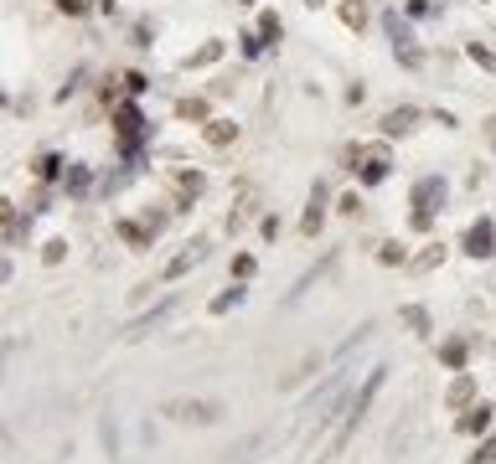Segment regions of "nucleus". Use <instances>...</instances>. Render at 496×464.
I'll use <instances>...</instances> for the list:
<instances>
[{"mask_svg":"<svg viewBox=\"0 0 496 464\" xmlns=\"http://www.w3.org/2000/svg\"><path fill=\"white\" fill-rule=\"evenodd\" d=\"M378 387H383V371H373V377H368V382L357 387V397H352V403H347V418H341V428H336V438H331V449H326V459H331V454H341V449L352 444V433H357V423H362V418H368V408H373V397H378Z\"/></svg>","mask_w":496,"mask_h":464,"instance_id":"nucleus-1","label":"nucleus"},{"mask_svg":"<svg viewBox=\"0 0 496 464\" xmlns=\"http://www.w3.org/2000/svg\"><path fill=\"white\" fill-rule=\"evenodd\" d=\"M166 413L176 418V423H218L223 408L218 403H197V397H181V403H166Z\"/></svg>","mask_w":496,"mask_h":464,"instance_id":"nucleus-2","label":"nucleus"},{"mask_svg":"<svg viewBox=\"0 0 496 464\" xmlns=\"http://www.w3.org/2000/svg\"><path fill=\"white\" fill-rule=\"evenodd\" d=\"M465 253L470 258H491L496 253V222H491V217H481V222L465 232Z\"/></svg>","mask_w":496,"mask_h":464,"instance_id":"nucleus-3","label":"nucleus"},{"mask_svg":"<svg viewBox=\"0 0 496 464\" xmlns=\"http://www.w3.org/2000/svg\"><path fill=\"white\" fill-rule=\"evenodd\" d=\"M320 217H326V181L310 186V207H305V217H300V232L315 237V232H320Z\"/></svg>","mask_w":496,"mask_h":464,"instance_id":"nucleus-4","label":"nucleus"},{"mask_svg":"<svg viewBox=\"0 0 496 464\" xmlns=\"http://www.w3.org/2000/svg\"><path fill=\"white\" fill-rule=\"evenodd\" d=\"M202 258H207V242H186V248H181L176 258H171V263H166V279H181L186 269H197V263H202Z\"/></svg>","mask_w":496,"mask_h":464,"instance_id":"nucleus-5","label":"nucleus"},{"mask_svg":"<svg viewBox=\"0 0 496 464\" xmlns=\"http://www.w3.org/2000/svg\"><path fill=\"white\" fill-rule=\"evenodd\" d=\"M414 124H419V108H393V114L383 119V135H388V140H398V135H408Z\"/></svg>","mask_w":496,"mask_h":464,"instance_id":"nucleus-6","label":"nucleus"},{"mask_svg":"<svg viewBox=\"0 0 496 464\" xmlns=\"http://www.w3.org/2000/svg\"><path fill=\"white\" fill-rule=\"evenodd\" d=\"M357 175H362L368 186H378L383 175H388V165H383V150H378V155H357Z\"/></svg>","mask_w":496,"mask_h":464,"instance_id":"nucleus-7","label":"nucleus"},{"mask_svg":"<svg viewBox=\"0 0 496 464\" xmlns=\"http://www.w3.org/2000/svg\"><path fill=\"white\" fill-rule=\"evenodd\" d=\"M341 21H347L352 31H362L368 26V6H362V0H341Z\"/></svg>","mask_w":496,"mask_h":464,"instance_id":"nucleus-8","label":"nucleus"},{"mask_svg":"<svg viewBox=\"0 0 496 464\" xmlns=\"http://www.w3.org/2000/svg\"><path fill=\"white\" fill-rule=\"evenodd\" d=\"M207 140H212V145H233V140H238V124L212 119V124H207Z\"/></svg>","mask_w":496,"mask_h":464,"instance_id":"nucleus-9","label":"nucleus"},{"mask_svg":"<svg viewBox=\"0 0 496 464\" xmlns=\"http://www.w3.org/2000/svg\"><path fill=\"white\" fill-rule=\"evenodd\" d=\"M403 325L414 330V336H424V330H429V309L424 304H403Z\"/></svg>","mask_w":496,"mask_h":464,"instance_id":"nucleus-10","label":"nucleus"},{"mask_svg":"<svg viewBox=\"0 0 496 464\" xmlns=\"http://www.w3.org/2000/svg\"><path fill=\"white\" fill-rule=\"evenodd\" d=\"M486 423H491V408H486V403H476V408H470V413L460 418V428H465V433H481Z\"/></svg>","mask_w":496,"mask_h":464,"instance_id":"nucleus-11","label":"nucleus"},{"mask_svg":"<svg viewBox=\"0 0 496 464\" xmlns=\"http://www.w3.org/2000/svg\"><path fill=\"white\" fill-rule=\"evenodd\" d=\"M171 304H176V299H161V309H150V315H140L135 325H129V336H145V330H150V325H156V320L166 315V309H171Z\"/></svg>","mask_w":496,"mask_h":464,"instance_id":"nucleus-12","label":"nucleus"},{"mask_svg":"<svg viewBox=\"0 0 496 464\" xmlns=\"http://www.w3.org/2000/svg\"><path fill=\"white\" fill-rule=\"evenodd\" d=\"M238 304H243V289H223L212 299V315H228V309H238Z\"/></svg>","mask_w":496,"mask_h":464,"instance_id":"nucleus-13","label":"nucleus"},{"mask_svg":"<svg viewBox=\"0 0 496 464\" xmlns=\"http://www.w3.org/2000/svg\"><path fill=\"white\" fill-rule=\"evenodd\" d=\"M119 135H124V140L140 135V114H135V108H119Z\"/></svg>","mask_w":496,"mask_h":464,"instance_id":"nucleus-14","label":"nucleus"},{"mask_svg":"<svg viewBox=\"0 0 496 464\" xmlns=\"http://www.w3.org/2000/svg\"><path fill=\"white\" fill-rule=\"evenodd\" d=\"M440 258H445V248H429V253H419V258H414V269H419V274H429V269H440Z\"/></svg>","mask_w":496,"mask_h":464,"instance_id":"nucleus-15","label":"nucleus"},{"mask_svg":"<svg viewBox=\"0 0 496 464\" xmlns=\"http://www.w3.org/2000/svg\"><path fill=\"white\" fill-rule=\"evenodd\" d=\"M470 397H476V387H470V377H460L455 387H450V403H455V408H460V403H470Z\"/></svg>","mask_w":496,"mask_h":464,"instance_id":"nucleus-16","label":"nucleus"},{"mask_svg":"<svg viewBox=\"0 0 496 464\" xmlns=\"http://www.w3.org/2000/svg\"><path fill=\"white\" fill-rule=\"evenodd\" d=\"M440 361H445V366H465V346H460V341H455V346H445V351H440Z\"/></svg>","mask_w":496,"mask_h":464,"instance_id":"nucleus-17","label":"nucleus"},{"mask_svg":"<svg viewBox=\"0 0 496 464\" xmlns=\"http://www.w3.org/2000/svg\"><path fill=\"white\" fill-rule=\"evenodd\" d=\"M36 170H41V181H52V175L62 170V155H41V165H36Z\"/></svg>","mask_w":496,"mask_h":464,"instance_id":"nucleus-18","label":"nucleus"},{"mask_svg":"<svg viewBox=\"0 0 496 464\" xmlns=\"http://www.w3.org/2000/svg\"><path fill=\"white\" fill-rule=\"evenodd\" d=\"M253 269H258V263H253L248 253H238V258H233V274H238V279H253Z\"/></svg>","mask_w":496,"mask_h":464,"instance_id":"nucleus-19","label":"nucleus"},{"mask_svg":"<svg viewBox=\"0 0 496 464\" xmlns=\"http://www.w3.org/2000/svg\"><path fill=\"white\" fill-rule=\"evenodd\" d=\"M470 464H496V438H491V444H481L476 454H470Z\"/></svg>","mask_w":496,"mask_h":464,"instance_id":"nucleus-20","label":"nucleus"},{"mask_svg":"<svg viewBox=\"0 0 496 464\" xmlns=\"http://www.w3.org/2000/svg\"><path fill=\"white\" fill-rule=\"evenodd\" d=\"M181 119H207V103H197V98H186V103H181Z\"/></svg>","mask_w":496,"mask_h":464,"instance_id":"nucleus-21","label":"nucleus"},{"mask_svg":"<svg viewBox=\"0 0 496 464\" xmlns=\"http://www.w3.org/2000/svg\"><path fill=\"white\" fill-rule=\"evenodd\" d=\"M378 258H383V263H403V248H398V242H383Z\"/></svg>","mask_w":496,"mask_h":464,"instance_id":"nucleus-22","label":"nucleus"},{"mask_svg":"<svg viewBox=\"0 0 496 464\" xmlns=\"http://www.w3.org/2000/svg\"><path fill=\"white\" fill-rule=\"evenodd\" d=\"M388 31H393L398 47H408V31H403V21H398V16H388Z\"/></svg>","mask_w":496,"mask_h":464,"instance_id":"nucleus-23","label":"nucleus"},{"mask_svg":"<svg viewBox=\"0 0 496 464\" xmlns=\"http://www.w3.org/2000/svg\"><path fill=\"white\" fill-rule=\"evenodd\" d=\"M258 31H264V41H274L279 36V16H264V21H258Z\"/></svg>","mask_w":496,"mask_h":464,"instance_id":"nucleus-24","label":"nucleus"},{"mask_svg":"<svg viewBox=\"0 0 496 464\" xmlns=\"http://www.w3.org/2000/svg\"><path fill=\"white\" fill-rule=\"evenodd\" d=\"M68 186H73V191H83V186H88V170H83V165H78V170H68Z\"/></svg>","mask_w":496,"mask_h":464,"instance_id":"nucleus-25","label":"nucleus"},{"mask_svg":"<svg viewBox=\"0 0 496 464\" xmlns=\"http://www.w3.org/2000/svg\"><path fill=\"white\" fill-rule=\"evenodd\" d=\"M57 6L68 11V16H83V11H88V0H57Z\"/></svg>","mask_w":496,"mask_h":464,"instance_id":"nucleus-26","label":"nucleus"},{"mask_svg":"<svg viewBox=\"0 0 496 464\" xmlns=\"http://www.w3.org/2000/svg\"><path fill=\"white\" fill-rule=\"evenodd\" d=\"M470 57H476V62H481V68H496V57H491L486 47H470Z\"/></svg>","mask_w":496,"mask_h":464,"instance_id":"nucleus-27","label":"nucleus"},{"mask_svg":"<svg viewBox=\"0 0 496 464\" xmlns=\"http://www.w3.org/2000/svg\"><path fill=\"white\" fill-rule=\"evenodd\" d=\"M305 6H326V0H305Z\"/></svg>","mask_w":496,"mask_h":464,"instance_id":"nucleus-28","label":"nucleus"},{"mask_svg":"<svg viewBox=\"0 0 496 464\" xmlns=\"http://www.w3.org/2000/svg\"><path fill=\"white\" fill-rule=\"evenodd\" d=\"M103 6H114V0H103Z\"/></svg>","mask_w":496,"mask_h":464,"instance_id":"nucleus-29","label":"nucleus"},{"mask_svg":"<svg viewBox=\"0 0 496 464\" xmlns=\"http://www.w3.org/2000/svg\"><path fill=\"white\" fill-rule=\"evenodd\" d=\"M243 6H248V0H243Z\"/></svg>","mask_w":496,"mask_h":464,"instance_id":"nucleus-30","label":"nucleus"}]
</instances>
